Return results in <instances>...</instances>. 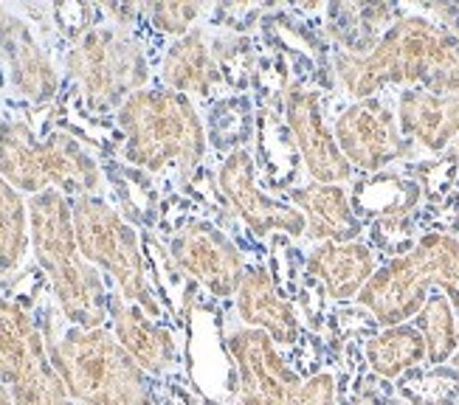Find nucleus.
I'll use <instances>...</instances> for the list:
<instances>
[{
    "label": "nucleus",
    "mask_w": 459,
    "mask_h": 405,
    "mask_svg": "<svg viewBox=\"0 0 459 405\" xmlns=\"http://www.w3.org/2000/svg\"><path fill=\"white\" fill-rule=\"evenodd\" d=\"M71 217L82 256L96 271H105L113 279L118 296L125 301L144 310L152 321L161 318L164 307L158 304V296L150 285L138 234L127 226V220L102 194L74 197Z\"/></svg>",
    "instance_id": "obj_6"
},
{
    "label": "nucleus",
    "mask_w": 459,
    "mask_h": 405,
    "mask_svg": "<svg viewBox=\"0 0 459 405\" xmlns=\"http://www.w3.org/2000/svg\"><path fill=\"white\" fill-rule=\"evenodd\" d=\"M367 366L381 380H401L406 372L426 363V343L417 327L397 323V327H381V332H372L364 343Z\"/></svg>",
    "instance_id": "obj_25"
},
{
    "label": "nucleus",
    "mask_w": 459,
    "mask_h": 405,
    "mask_svg": "<svg viewBox=\"0 0 459 405\" xmlns=\"http://www.w3.org/2000/svg\"><path fill=\"white\" fill-rule=\"evenodd\" d=\"M175 268L197 281L212 298L226 301L237 293L246 276V256L221 226L209 220H189L169 239Z\"/></svg>",
    "instance_id": "obj_11"
},
{
    "label": "nucleus",
    "mask_w": 459,
    "mask_h": 405,
    "mask_svg": "<svg viewBox=\"0 0 459 405\" xmlns=\"http://www.w3.org/2000/svg\"><path fill=\"white\" fill-rule=\"evenodd\" d=\"M454 150H456V155H459V138H456V144H454Z\"/></svg>",
    "instance_id": "obj_35"
},
{
    "label": "nucleus",
    "mask_w": 459,
    "mask_h": 405,
    "mask_svg": "<svg viewBox=\"0 0 459 405\" xmlns=\"http://www.w3.org/2000/svg\"><path fill=\"white\" fill-rule=\"evenodd\" d=\"M451 366L459 372V347H456V352H454V358H451Z\"/></svg>",
    "instance_id": "obj_34"
},
{
    "label": "nucleus",
    "mask_w": 459,
    "mask_h": 405,
    "mask_svg": "<svg viewBox=\"0 0 459 405\" xmlns=\"http://www.w3.org/2000/svg\"><path fill=\"white\" fill-rule=\"evenodd\" d=\"M256 164L251 152L234 150L221 160V169H217V186L226 194L229 206L234 214L254 231L256 237H268V234H285L290 239H302L307 231V222L302 211L288 206L285 200H276L265 194L256 186Z\"/></svg>",
    "instance_id": "obj_13"
},
{
    "label": "nucleus",
    "mask_w": 459,
    "mask_h": 405,
    "mask_svg": "<svg viewBox=\"0 0 459 405\" xmlns=\"http://www.w3.org/2000/svg\"><path fill=\"white\" fill-rule=\"evenodd\" d=\"M397 392L409 405H459V372L454 366H417L397 380Z\"/></svg>",
    "instance_id": "obj_28"
},
{
    "label": "nucleus",
    "mask_w": 459,
    "mask_h": 405,
    "mask_svg": "<svg viewBox=\"0 0 459 405\" xmlns=\"http://www.w3.org/2000/svg\"><path fill=\"white\" fill-rule=\"evenodd\" d=\"M290 206L302 211L307 231L305 237L316 246L322 242H358L367 228L364 222L355 217L350 189L330 186V184H305L288 189Z\"/></svg>",
    "instance_id": "obj_21"
},
{
    "label": "nucleus",
    "mask_w": 459,
    "mask_h": 405,
    "mask_svg": "<svg viewBox=\"0 0 459 405\" xmlns=\"http://www.w3.org/2000/svg\"><path fill=\"white\" fill-rule=\"evenodd\" d=\"M65 71L82 90L88 108L108 113L125 105L150 82V59L144 46L122 26H91L79 34L68 54Z\"/></svg>",
    "instance_id": "obj_7"
},
{
    "label": "nucleus",
    "mask_w": 459,
    "mask_h": 405,
    "mask_svg": "<svg viewBox=\"0 0 459 405\" xmlns=\"http://www.w3.org/2000/svg\"><path fill=\"white\" fill-rule=\"evenodd\" d=\"M237 315L243 327L263 330L276 347L299 343V315L293 304L276 288L273 273L265 265H248L234 293Z\"/></svg>",
    "instance_id": "obj_16"
},
{
    "label": "nucleus",
    "mask_w": 459,
    "mask_h": 405,
    "mask_svg": "<svg viewBox=\"0 0 459 405\" xmlns=\"http://www.w3.org/2000/svg\"><path fill=\"white\" fill-rule=\"evenodd\" d=\"M226 349L237 372V402L243 405H342L330 372L302 377L290 369L276 343L251 327H234Z\"/></svg>",
    "instance_id": "obj_8"
},
{
    "label": "nucleus",
    "mask_w": 459,
    "mask_h": 405,
    "mask_svg": "<svg viewBox=\"0 0 459 405\" xmlns=\"http://www.w3.org/2000/svg\"><path fill=\"white\" fill-rule=\"evenodd\" d=\"M397 125L417 152L437 155L451 150L459 138V96L406 88L394 99Z\"/></svg>",
    "instance_id": "obj_15"
},
{
    "label": "nucleus",
    "mask_w": 459,
    "mask_h": 405,
    "mask_svg": "<svg viewBox=\"0 0 459 405\" xmlns=\"http://www.w3.org/2000/svg\"><path fill=\"white\" fill-rule=\"evenodd\" d=\"M411 323L423 335L429 366H446V363H451L459 347V318L443 290L429 293L423 310L414 315Z\"/></svg>",
    "instance_id": "obj_27"
},
{
    "label": "nucleus",
    "mask_w": 459,
    "mask_h": 405,
    "mask_svg": "<svg viewBox=\"0 0 459 405\" xmlns=\"http://www.w3.org/2000/svg\"><path fill=\"white\" fill-rule=\"evenodd\" d=\"M212 135L214 147L226 150V155L243 150V144L254 135L251 105L246 96H229L217 101L212 108Z\"/></svg>",
    "instance_id": "obj_29"
},
{
    "label": "nucleus",
    "mask_w": 459,
    "mask_h": 405,
    "mask_svg": "<svg viewBox=\"0 0 459 405\" xmlns=\"http://www.w3.org/2000/svg\"><path fill=\"white\" fill-rule=\"evenodd\" d=\"M256 135H259V152L254 164L259 167L271 189H290V180L299 175L302 167V158H299L296 141L285 125V118L279 116L276 105H263L256 118Z\"/></svg>",
    "instance_id": "obj_23"
},
{
    "label": "nucleus",
    "mask_w": 459,
    "mask_h": 405,
    "mask_svg": "<svg viewBox=\"0 0 459 405\" xmlns=\"http://www.w3.org/2000/svg\"><path fill=\"white\" fill-rule=\"evenodd\" d=\"M0 405H14L12 402V394H9V389L4 386V383H0Z\"/></svg>",
    "instance_id": "obj_33"
},
{
    "label": "nucleus",
    "mask_w": 459,
    "mask_h": 405,
    "mask_svg": "<svg viewBox=\"0 0 459 405\" xmlns=\"http://www.w3.org/2000/svg\"><path fill=\"white\" fill-rule=\"evenodd\" d=\"M206 14L204 4H147L142 6V17L147 23L169 37H184L195 29V23Z\"/></svg>",
    "instance_id": "obj_31"
},
{
    "label": "nucleus",
    "mask_w": 459,
    "mask_h": 405,
    "mask_svg": "<svg viewBox=\"0 0 459 405\" xmlns=\"http://www.w3.org/2000/svg\"><path fill=\"white\" fill-rule=\"evenodd\" d=\"M29 228L34 259L46 273L65 321L79 330L105 327L110 315V293L105 279L79 251L71 200L56 189L29 197Z\"/></svg>",
    "instance_id": "obj_2"
},
{
    "label": "nucleus",
    "mask_w": 459,
    "mask_h": 405,
    "mask_svg": "<svg viewBox=\"0 0 459 405\" xmlns=\"http://www.w3.org/2000/svg\"><path fill=\"white\" fill-rule=\"evenodd\" d=\"M411 9L437 20V23L446 26L454 37H459V4H417Z\"/></svg>",
    "instance_id": "obj_32"
},
{
    "label": "nucleus",
    "mask_w": 459,
    "mask_h": 405,
    "mask_svg": "<svg viewBox=\"0 0 459 405\" xmlns=\"http://www.w3.org/2000/svg\"><path fill=\"white\" fill-rule=\"evenodd\" d=\"M0 383L14 405H76L51 363L46 332L6 296H0Z\"/></svg>",
    "instance_id": "obj_9"
},
{
    "label": "nucleus",
    "mask_w": 459,
    "mask_h": 405,
    "mask_svg": "<svg viewBox=\"0 0 459 405\" xmlns=\"http://www.w3.org/2000/svg\"><path fill=\"white\" fill-rule=\"evenodd\" d=\"M0 59H4L12 90L29 105H48L59 93V71L34 37L29 20L0 4Z\"/></svg>",
    "instance_id": "obj_14"
},
{
    "label": "nucleus",
    "mask_w": 459,
    "mask_h": 405,
    "mask_svg": "<svg viewBox=\"0 0 459 405\" xmlns=\"http://www.w3.org/2000/svg\"><path fill=\"white\" fill-rule=\"evenodd\" d=\"M122 130V158L142 172L161 175L175 169L184 180L206 155V127L195 101L167 90L144 88L116 113Z\"/></svg>",
    "instance_id": "obj_3"
},
{
    "label": "nucleus",
    "mask_w": 459,
    "mask_h": 405,
    "mask_svg": "<svg viewBox=\"0 0 459 405\" xmlns=\"http://www.w3.org/2000/svg\"><path fill=\"white\" fill-rule=\"evenodd\" d=\"M161 82L186 99H209L223 90L226 73L206 29H192L178 37L161 59Z\"/></svg>",
    "instance_id": "obj_17"
},
{
    "label": "nucleus",
    "mask_w": 459,
    "mask_h": 405,
    "mask_svg": "<svg viewBox=\"0 0 459 405\" xmlns=\"http://www.w3.org/2000/svg\"><path fill=\"white\" fill-rule=\"evenodd\" d=\"M37 150L39 138L26 121H4L0 125V175L12 189L26 197L48 192Z\"/></svg>",
    "instance_id": "obj_24"
},
{
    "label": "nucleus",
    "mask_w": 459,
    "mask_h": 405,
    "mask_svg": "<svg viewBox=\"0 0 459 405\" xmlns=\"http://www.w3.org/2000/svg\"><path fill=\"white\" fill-rule=\"evenodd\" d=\"M429 288H440L454 310H459V237L446 231H423L417 246L384 262L358 293V304L377 327L409 323L423 310Z\"/></svg>",
    "instance_id": "obj_4"
},
{
    "label": "nucleus",
    "mask_w": 459,
    "mask_h": 405,
    "mask_svg": "<svg viewBox=\"0 0 459 405\" xmlns=\"http://www.w3.org/2000/svg\"><path fill=\"white\" fill-rule=\"evenodd\" d=\"M423 189L409 172L384 169L377 175H364L352 180L350 202L355 217L367 226H384V222H409L417 220L423 209Z\"/></svg>",
    "instance_id": "obj_18"
},
{
    "label": "nucleus",
    "mask_w": 459,
    "mask_h": 405,
    "mask_svg": "<svg viewBox=\"0 0 459 405\" xmlns=\"http://www.w3.org/2000/svg\"><path fill=\"white\" fill-rule=\"evenodd\" d=\"M285 125L296 141L302 167L313 177V184L342 186L355 177L350 160L335 144L333 127L325 116V90L310 85H288L285 93Z\"/></svg>",
    "instance_id": "obj_12"
},
{
    "label": "nucleus",
    "mask_w": 459,
    "mask_h": 405,
    "mask_svg": "<svg viewBox=\"0 0 459 405\" xmlns=\"http://www.w3.org/2000/svg\"><path fill=\"white\" fill-rule=\"evenodd\" d=\"M110 332L122 343V349L142 366L147 375H164L178 363L175 335L152 321L144 310L125 301L122 296H110Z\"/></svg>",
    "instance_id": "obj_20"
},
{
    "label": "nucleus",
    "mask_w": 459,
    "mask_h": 405,
    "mask_svg": "<svg viewBox=\"0 0 459 405\" xmlns=\"http://www.w3.org/2000/svg\"><path fill=\"white\" fill-rule=\"evenodd\" d=\"M406 172L417 180V184H420V189H423V194L431 206H443V202L451 197L454 184L459 177V155H456V150H448L434 160L409 164Z\"/></svg>",
    "instance_id": "obj_30"
},
{
    "label": "nucleus",
    "mask_w": 459,
    "mask_h": 405,
    "mask_svg": "<svg viewBox=\"0 0 459 405\" xmlns=\"http://www.w3.org/2000/svg\"><path fill=\"white\" fill-rule=\"evenodd\" d=\"M54 369L76 405H152L150 375L105 327L46 335Z\"/></svg>",
    "instance_id": "obj_5"
},
{
    "label": "nucleus",
    "mask_w": 459,
    "mask_h": 405,
    "mask_svg": "<svg viewBox=\"0 0 459 405\" xmlns=\"http://www.w3.org/2000/svg\"><path fill=\"white\" fill-rule=\"evenodd\" d=\"M333 76L352 101L375 99L389 88H423L459 96V37L437 20L409 12L367 56L333 51Z\"/></svg>",
    "instance_id": "obj_1"
},
{
    "label": "nucleus",
    "mask_w": 459,
    "mask_h": 405,
    "mask_svg": "<svg viewBox=\"0 0 459 405\" xmlns=\"http://www.w3.org/2000/svg\"><path fill=\"white\" fill-rule=\"evenodd\" d=\"M377 254L367 242H322L305 259V276L318 281L327 298L352 301L375 276Z\"/></svg>",
    "instance_id": "obj_19"
},
{
    "label": "nucleus",
    "mask_w": 459,
    "mask_h": 405,
    "mask_svg": "<svg viewBox=\"0 0 459 405\" xmlns=\"http://www.w3.org/2000/svg\"><path fill=\"white\" fill-rule=\"evenodd\" d=\"M333 135L350 167L364 175H377L392 164L420 158L401 133L394 105L384 96L344 105L333 121Z\"/></svg>",
    "instance_id": "obj_10"
},
{
    "label": "nucleus",
    "mask_w": 459,
    "mask_h": 405,
    "mask_svg": "<svg viewBox=\"0 0 459 405\" xmlns=\"http://www.w3.org/2000/svg\"><path fill=\"white\" fill-rule=\"evenodd\" d=\"M31 248L29 200L0 175V281H6Z\"/></svg>",
    "instance_id": "obj_26"
},
{
    "label": "nucleus",
    "mask_w": 459,
    "mask_h": 405,
    "mask_svg": "<svg viewBox=\"0 0 459 405\" xmlns=\"http://www.w3.org/2000/svg\"><path fill=\"white\" fill-rule=\"evenodd\" d=\"M231 405H243V402H231Z\"/></svg>",
    "instance_id": "obj_36"
},
{
    "label": "nucleus",
    "mask_w": 459,
    "mask_h": 405,
    "mask_svg": "<svg viewBox=\"0 0 459 405\" xmlns=\"http://www.w3.org/2000/svg\"><path fill=\"white\" fill-rule=\"evenodd\" d=\"M409 12L397 4H330L325 6V29L330 39L350 56H367L384 34Z\"/></svg>",
    "instance_id": "obj_22"
}]
</instances>
